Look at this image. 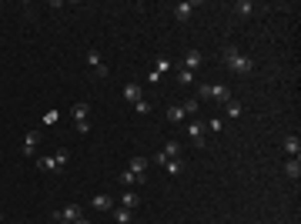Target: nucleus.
I'll return each instance as SVG.
<instances>
[{"instance_id":"obj_5","label":"nucleus","mask_w":301,"mask_h":224,"mask_svg":"<svg viewBox=\"0 0 301 224\" xmlns=\"http://www.w3.org/2000/svg\"><path fill=\"white\" fill-rule=\"evenodd\" d=\"M80 218V204H67V208H60V211H54V224H70Z\"/></svg>"},{"instance_id":"obj_28","label":"nucleus","mask_w":301,"mask_h":224,"mask_svg":"<svg viewBox=\"0 0 301 224\" xmlns=\"http://www.w3.org/2000/svg\"><path fill=\"white\" fill-rule=\"evenodd\" d=\"M134 114H141V117H147V114H151V104H147V101H137V104H134Z\"/></svg>"},{"instance_id":"obj_23","label":"nucleus","mask_w":301,"mask_h":224,"mask_svg":"<svg viewBox=\"0 0 301 224\" xmlns=\"http://www.w3.org/2000/svg\"><path fill=\"white\" fill-rule=\"evenodd\" d=\"M181 168H184V164H181V157H171V161L164 164V171L171 174V178H178V174H181Z\"/></svg>"},{"instance_id":"obj_21","label":"nucleus","mask_w":301,"mask_h":224,"mask_svg":"<svg viewBox=\"0 0 301 224\" xmlns=\"http://www.w3.org/2000/svg\"><path fill=\"white\" fill-rule=\"evenodd\" d=\"M57 121H60V111H57V107H50V111H44V117H40V124H44V127H54Z\"/></svg>"},{"instance_id":"obj_11","label":"nucleus","mask_w":301,"mask_h":224,"mask_svg":"<svg viewBox=\"0 0 301 224\" xmlns=\"http://www.w3.org/2000/svg\"><path fill=\"white\" fill-rule=\"evenodd\" d=\"M90 208H94V211H111L114 198H107V194H94V198H90Z\"/></svg>"},{"instance_id":"obj_12","label":"nucleus","mask_w":301,"mask_h":224,"mask_svg":"<svg viewBox=\"0 0 301 224\" xmlns=\"http://www.w3.org/2000/svg\"><path fill=\"white\" fill-rule=\"evenodd\" d=\"M127 171H134V178H137V181H144L147 178V157H134Z\"/></svg>"},{"instance_id":"obj_17","label":"nucleus","mask_w":301,"mask_h":224,"mask_svg":"<svg viewBox=\"0 0 301 224\" xmlns=\"http://www.w3.org/2000/svg\"><path fill=\"white\" fill-rule=\"evenodd\" d=\"M137 204H141V198H137L134 191H124V194H121V208H127V211H137Z\"/></svg>"},{"instance_id":"obj_20","label":"nucleus","mask_w":301,"mask_h":224,"mask_svg":"<svg viewBox=\"0 0 301 224\" xmlns=\"http://www.w3.org/2000/svg\"><path fill=\"white\" fill-rule=\"evenodd\" d=\"M161 154H164L167 161H171V157H181V144H178V141H167V144L161 147Z\"/></svg>"},{"instance_id":"obj_9","label":"nucleus","mask_w":301,"mask_h":224,"mask_svg":"<svg viewBox=\"0 0 301 224\" xmlns=\"http://www.w3.org/2000/svg\"><path fill=\"white\" fill-rule=\"evenodd\" d=\"M67 161H70V151H67V147H57L54 154H50V164H54V174H60V171L67 168Z\"/></svg>"},{"instance_id":"obj_27","label":"nucleus","mask_w":301,"mask_h":224,"mask_svg":"<svg viewBox=\"0 0 301 224\" xmlns=\"http://www.w3.org/2000/svg\"><path fill=\"white\" fill-rule=\"evenodd\" d=\"M204 127H208V131H211V134H221V127H224V121H221V117H211V121L204 124Z\"/></svg>"},{"instance_id":"obj_31","label":"nucleus","mask_w":301,"mask_h":224,"mask_svg":"<svg viewBox=\"0 0 301 224\" xmlns=\"http://www.w3.org/2000/svg\"><path fill=\"white\" fill-rule=\"evenodd\" d=\"M70 224H90V221H87V218H77V221H70Z\"/></svg>"},{"instance_id":"obj_10","label":"nucleus","mask_w":301,"mask_h":224,"mask_svg":"<svg viewBox=\"0 0 301 224\" xmlns=\"http://www.w3.org/2000/svg\"><path fill=\"white\" fill-rule=\"evenodd\" d=\"M121 94H124V101L131 104V107H134L137 101H144V90L137 87V84H124V90H121Z\"/></svg>"},{"instance_id":"obj_2","label":"nucleus","mask_w":301,"mask_h":224,"mask_svg":"<svg viewBox=\"0 0 301 224\" xmlns=\"http://www.w3.org/2000/svg\"><path fill=\"white\" fill-rule=\"evenodd\" d=\"M198 101L228 104V101H234V97H231V87H224V84H198Z\"/></svg>"},{"instance_id":"obj_19","label":"nucleus","mask_w":301,"mask_h":224,"mask_svg":"<svg viewBox=\"0 0 301 224\" xmlns=\"http://www.w3.org/2000/svg\"><path fill=\"white\" fill-rule=\"evenodd\" d=\"M191 13H194V3H178L174 7V17L178 20H191Z\"/></svg>"},{"instance_id":"obj_15","label":"nucleus","mask_w":301,"mask_h":224,"mask_svg":"<svg viewBox=\"0 0 301 224\" xmlns=\"http://www.w3.org/2000/svg\"><path fill=\"white\" fill-rule=\"evenodd\" d=\"M285 154H288V157H298V154H301V141H298L295 134L285 137Z\"/></svg>"},{"instance_id":"obj_22","label":"nucleus","mask_w":301,"mask_h":224,"mask_svg":"<svg viewBox=\"0 0 301 224\" xmlns=\"http://www.w3.org/2000/svg\"><path fill=\"white\" fill-rule=\"evenodd\" d=\"M178 84H181V87H194V74L184 70V67H178Z\"/></svg>"},{"instance_id":"obj_8","label":"nucleus","mask_w":301,"mask_h":224,"mask_svg":"<svg viewBox=\"0 0 301 224\" xmlns=\"http://www.w3.org/2000/svg\"><path fill=\"white\" fill-rule=\"evenodd\" d=\"M37 144H40V131H27V134H23V144H20L23 157H33V154H37Z\"/></svg>"},{"instance_id":"obj_6","label":"nucleus","mask_w":301,"mask_h":224,"mask_svg":"<svg viewBox=\"0 0 301 224\" xmlns=\"http://www.w3.org/2000/svg\"><path fill=\"white\" fill-rule=\"evenodd\" d=\"M201 64H204V54H201L198 47H191L188 54H184V60H181V67H184V70H191V74H194V70H198Z\"/></svg>"},{"instance_id":"obj_4","label":"nucleus","mask_w":301,"mask_h":224,"mask_svg":"<svg viewBox=\"0 0 301 224\" xmlns=\"http://www.w3.org/2000/svg\"><path fill=\"white\" fill-rule=\"evenodd\" d=\"M87 64H90V70H94V77H111V67H107V64H104V57H100V50L97 47H90L87 50Z\"/></svg>"},{"instance_id":"obj_18","label":"nucleus","mask_w":301,"mask_h":224,"mask_svg":"<svg viewBox=\"0 0 301 224\" xmlns=\"http://www.w3.org/2000/svg\"><path fill=\"white\" fill-rule=\"evenodd\" d=\"M171 67H174V64H171L167 57H157V64H154V70H151V74H154V77H164Z\"/></svg>"},{"instance_id":"obj_13","label":"nucleus","mask_w":301,"mask_h":224,"mask_svg":"<svg viewBox=\"0 0 301 224\" xmlns=\"http://www.w3.org/2000/svg\"><path fill=\"white\" fill-rule=\"evenodd\" d=\"M285 174H288L291 181L301 178V161H298V157H288V161H285Z\"/></svg>"},{"instance_id":"obj_25","label":"nucleus","mask_w":301,"mask_h":224,"mask_svg":"<svg viewBox=\"0 0 301 224\" xmlns=\"http://www.w3.org/2000/svg\"><path fill=\"white\" fill-rule=\"evenodd\" d=\"M224 114H228V117H241V104L228 101V104H224Z\"/></svg>"},{"instance_id":"obj_30","label":"nucleus","mask_w":301,"mask_h":224,"mask_svg":"<svg viewBox=\"0 0 301 224\" xmlns=\"http://www.w3.org/2000/svg\"><path fill=\"white\" fill-rule=\"evenodd\" d=\"M37 168H40V171H54V164H50V154H47V157H37Z\"/></svg>"},{"instance_id":"obj_7","label":"nucleus","mask_w":301,"mask_h":224,"mask_svg":"<svg viewBox=\"0 0 301 224\" xmlns=\"http://www.w3.org/2000/svg\"><path fill=\"white\" fill-rule=\"evenodd\" d=\"M204 134H208V127L201 121H191L188 124V137H191V144L194 147H204Z\"/></svg>"},{"instance_id":"obj_24","label":"nucleus","mask_w":301,"mask_h":224,"mask_svg":"<svg viewBox=\"0 0 301 224\" xmlns=\"http://www.w3.org/2000/svg\"><path fill=\"white\" fill-rule=\"evenodd\" d=\"M181 107H184V114H198V111H201V101H198V97H188Z\"/></svg>"},{"instance_id":"obj_29","label":"nucleus","mask_w":301,"mask_h":224,"mask_svg":"<svg viewBox=\"0 0 301 224\" xmlns=\"http://www.w3.org/2000/svg\"><path fill=\"white\" fill-rule=\"evenodd\" d=\"M134 181H137V178H134V171H121V184H124V188H131Z\"/></svg>"},{"instance_id":"obj_16","label":"nucleus","mask_w":301,"mask_h":224,"mask_svg":"<svg viewBox=\"0 0 301 224\" xmlns=\"http://www.w3.org/2000/svg\"><path fill=\"white\" fill-rule=\"evenodd\" d=\"M184 117H188V114H184L181 104H171V107H167V121L171 124H184Z\"/></svg>"},{"instance_id":"obj_26","label":"nucleus","mask_w":301,"mask_h":224,"mask_svg":"<svg viewBox=\"0 0 301 224\" xmlns=\"http://www.w3.org/2000/svg\"><path fill=\"white\" fill-rule=\"evenodd\" d=\"M131 214L134 211H127V208H117V211H114V221H117V224H127V221H131Z\"/></svg>"},{"instance_id":"obj_14","label":"nucleus","mask_w":301,"mask_h":224,"mask_svg":"<svg viewBox=\"0 0 301 224\" xmlns=\"http://www.w3.org/2000/svg\"><path fill=\"white\" fill-rule=\"evenodd\" d=\"M255 10H258V3H251V0H238V3H234V13H238V17H251Z\"/></svg>"},{"instance_id":"obj_1","label":"nucleus","mask_w":301,"mask_h":224,"mask_svg":"<svg viewBox=\"0 0 301 224\" xmlns=\"http://www.w3.org/2000/svg\"><path fill=\"white\" fill-rule=\"evenodd\" d=\"M224 67L231 70V74H238V77H241V74H251V70H255V60H251V57L248 54H238V47H224Z\"/></svg>"},{"instance_id":"obj_3","label":"nucleus","mask_w":301,"mask_h":224,"mask_svg":"<svg viewBox=\"0 0 301 224\" xmlns=\"http://www.w3.org/2000/svg\"><path fill=\"white\" fill-rule=\"evenodd\" d=\"M87 114H90V104H74V111H70V117H74V127H77V134H87L90 131V121H87Z\"/></svg>"}]
</instances>
